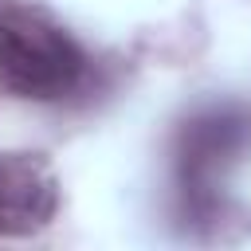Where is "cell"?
Here are the masks:
<instances>
[{
  "label": "cell",
  "mask_w": 251,
  "mask_h": 251,
  "mask_svg": "<svg viewBox=\"0 0 251 251\" xmlns=\"http://www.w3.org/2000/svg\"><path fill=\"white\" fill-rule=\"evenodd\" d=\"M86 82V51L31 0H0V86L27 102H59Z\"/></svg>",
  "instance_id": "cell-1"
},
{
  "label": "cell",
  "mask_w": 251,
  "mask_h": 251,
  "mask_svg": "<svg viewBox=\"0 0 251 251\" xmlns=\"http://www.w3.org/2000/svg\"><path fill=\"white\" fill-rule=\"evenodd\" d=\"M247 145H251V118L235 106H216L184 122L176 149V176H180V196L196 216L212 212L220 173Z\"/></svg>",
  "instance_id": "cell-2"
},
{
  "label": "cell",
  "mask_w": 251,
  "mask_h": 251,
  "mask_svg": "<svg viewBox=\"0 0 251 251\" xmlns=\"http://www.w3.org/2000/svg\"><path fill=\"white\" fill-rule=\"evenodd\" d=\"M59 212V176L43 153H0V235H35Z\"/></svg>",
  "instance_id": "cell-3"
}]
</instances>
